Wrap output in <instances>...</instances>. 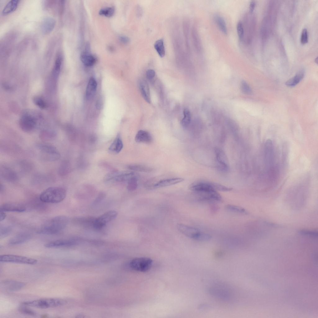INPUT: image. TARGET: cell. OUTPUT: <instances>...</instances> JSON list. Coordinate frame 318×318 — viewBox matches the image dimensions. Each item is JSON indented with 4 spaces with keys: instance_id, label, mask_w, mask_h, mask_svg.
<instances>
[{
    "instance_id": "1",
    "label": "cell",
    "mask_w": 318,
    "mask_h": 318,
    "mask_svg": "<svg viewBox=\"0 0 318 318\" xmlns=\"http://www.w3.org/2000/svg\"><path fill=\"white\" fill-rule=\"evenodd\" d=\"M68 218L65 216H55L45 222L41 227L38 232L46 234H54L60 233L67 225Z\"/></svg>"
},
{
    "instance_id": "2",
    "label": "cell",
    "mask_w": 318,
    "mask_h": 318,
    "mask_svg": "<svg viewBox=\"0 0 318 318\" xmlns=\"http://www.w3.org/2000/svg\"><path fill=\"white\" fill-rule=\"evenodd\" d=\"M66 195V190L63 187H50L42 192L39 199L44 202L57 203L62 202L65 198Z\"/></svg>"
},
{
    "instance_id": "3",
    "label": "cell",
    "mask_w": 318,
    "mask_h": 318,
    "mask_svg": "<svg viewBox=\"0 0 318 318\" xmlns=\"http://www.w3.org/2000/svg\"><path fill=\"white\" fill-rule=\"evenodd\" d=\"M264 162L269 176L275 175L274 148L272 141L270 139L267 140L264 144Z\"/></svg>"
},
{
    "instance_id": "4",
    "label": "cell",
    "mask_w": 318,
    "mask_h": 318,
    "mask_svg": "<svg viewBox=\"0 0 318 318\" xmlns=\"http://www.w3.org/2000/svg\"><path fill=\"white\" fill-rule=\"evenodd\" d=\"M65 301L58 298H41L34 300L24 302L22 305L39 308L46 309L57 307L63 304Z\"/></svg>"
},
{
    "instance_id": "5",
    "label": "cell",
    "mask_w": 318,
    "mask_h": 318,
    "mask_svg": "<svg viewBox=\"0 0 318 318\" xmlns=\"http://www.w3.org/2000/svg\"><path fill=\"white\" fill-rule=\"evenodd\" d=\"M36 147L42 155L44 159L51 161L59 160L61 155L59 152L54 146L49 144L42 143H38Z\"/></svg>"
},
{
    "instance_id": "6",
    "label": "cell",
    "mask_w": 318,
    "mask_h": 318,
    "mask_svg": "<svg viewBox=\"0 0 318 318\" xmlns=\"http://www.w3.org/2000/svg\"><path fill=\"white\" fill-rule=\"evenodd\" d=\"M0 261L4 262H12L30 265L36 264L37 262V261L34 258L12 254H4L1 255Z\"/></svg>"
},
{
    "instance_id": "7",
    "label": "cell",
    "mask_w": 318,
    "mask_h": 318,
    "mask_svg": "<svg viewBox=\"0 0 318 318\" xmlns=\"http://www.w3.org/2000/svg\"><path fill=\"white\" fill-rule=\"evenodd\" d=\"M152 263V260L149 258L138 257L134 258L130 261V266L134 270L145 272L150 268Z\"/></svg>"
},
{
    "instance_id": "8",
    "label": "cell",
    "mask_w": 318,
    "mask_h": 318,
    "mask_svg": "<svg viewBox=\"0 0 318 318\" xmlns=\"http://www.w3.org/2000/svg\"><path fill=\"white\" fill-rule=\"evenodd\" d=\"M117 215V212L114 210H110L105 212L95 218L93 227L96 229H102L107 224L115 219Z\"/></svg>"
},
{
    "instance_id": "9",
    "label": "cell",
    "mask_w": 318,
    "mask_h": 318,
    "mask_svg": "<svg viewBox=\"0 0 318 318\" xmlns=\"http://www.w3.org/2000/svg\"><path fill=\"white\" fill-rule=\"evenodd\" d=\"M133 172L115 171L107 174L104 178L106 181L113 180L118 182L128 181L131 178L138 176Z\"/></svg>"
},
{
    "instance_id": "10",
    "label": "cell",
    "mask_w": 318,
    "mask_h": 318,
    "mask_svg": "<svg viewBox=\"0 0 318 318\" xmlns=\"http://www.w3.org/2000/svg\"><path fill=\"white\" fill-rule=\"evenodd\" d=\"M197 196V200L203 202H220L222 200L221 195L217 191L213 190L205 192H194Z\"/></svg>"
},
{
    "instance_id": "11",
    "label": "cell",
    "mask_w": 318,
    "mask_h": 318,
    "mask_svg": "<svg viewBox=\"0 0 318 318\" xmlns=\"http://www.w3.org/2000/svg\"><path fill=\"white\" fill-rule=\"evenodd\" d=\"M36 120L31 116L25 114L22 116L20 120V125L22 129L26 132L33 130L36 127Z\"/></svg>"
},
{
    "instance_id": "12",
    "label": "cell",
    "mask_w": 318,
    "mask_h": 318,
    "mask_svg": "<svg viewBox=\"0 0 318 318\" xmlns=\"http://www.w3.org/2000/svg\"><path fill=\"white\" fill-rule=\"evenodd\" d=\"M209 291L213 296L222 300H228L231 298V293L228 290L223 286H212L210 288Z\"/></svg>"
},
{
    "instance_id": "13",
    "label": "cell",
    "mask_w": 318,
    "mask_h": 318,
    "mask_svg": "<svg viewBox=\"0 0 318 318\" xmlns=\"http://www.w3.org/2000/svg\"><path fill=\"white\" fill-rule=\"evenodd\" d=\"M0 174L2 179L8 182H14L18 179L16 172L11 167L5 165L0 167Z\"/></svg>"
},
{
    "instance_id": "14",
    "label": "cell",
    "mask_w": 318,
    "mask_h": 318,
    "mask_svg": "<svg viewBox=\"0 0 318 318\" xmlns=\"http://www.w3.org/2000/svg\"><path fill=\"white\" fill-rule=\"evenodd\" d=\"M77 239L74 238L61 239L49 242L44 244L47 248H58L69 246L75 244Z\"/></svg>"
},
{
    "instance_id": "15",
    "label": "cell",
    "mask_w": 318,
    "mask_h": 318,
    "mask_svg": "<svg viewBox=\"0 0 318 318\" xmlns=\"http://www.w3.org/2000/svg\"><path fill=\"white\" fill-rule=\"evenodd\" d=\"M26 210L23 205L16 202H9L2 204L0 207V210L3 211L23 212Z\"/></svg>"
},
{
    "instance_id": "16",
    "label": "cell",
    "mask_w": 318,
    "mask_h": 318,
    "mask_svg": "<svg viewBox=\"0 0 318 318\" xmlns=\"http://www.w3.org/2000/svg\"><path fill=\"white\" fill-rule=\"evenodd\" d=\"M179 231L186 236L195 240L200 231L198 229L182 224L177 225Z\"/></svg>"
},
{
    "instance_id": "17",
    "label": "cell",
    "mask_w": 318,
    "mask_h": 318,
    "mask_svg": "<svg viewBox=\"0 0 318 318\" xmlns=\"http://www.w3.org/2000/svg\"><path fill=\"white\" fill-rule=\"evenodd\" d=\"M190 189L194 192L215 190L211 182L204 181H198L192 184L190 186Z\"/></svg>"
},
{
    "instance_id": "18",
    "label": "cell",
    "mask_w": 318,
    "mask_h": 318,
    "mask_svg": "<svg viewBox=\"0 0 318 318\" xmlns=\"http://www.w3.org/2000/svg\"><path fill=\"white\" fill-rule=\"evenodd\" d=\"M31 237L32 234L29 232H20L11 238L8 244L10 245H15L22 243L29 240Z\"/></svg>"
},
{
    "instance_id": "19",
    "label": "cell",
    "mask_w": 318,
    "mask_h": 318,
    "mask_svg": "<svg viewBox=\"0 0 318 318\" xmlns=\"http://www.w3.org/2000/svg\"><path fill=\"white\" fill-rule=\"evenodd\" d=\"M56 24V21L53 18L48 17L44 18L41 23V30L44 34L51 33L54 29Z\"/></svg>"
},
{
    "instance_id": "20",
    "label": "cell",
    "mask_w": 318,
    "mask_h": 318,
    "mask_svg": "<svg viewBox=\"0 0 318 318\" xmlns=\"http://www.w3.org/2000/svg\"><path fill=\"white\" fill-rule=\"evenodd\" d=\"M138 84L140 91L143 98L146 102L150 103V94L148 83L145 80L141 79L139 81Z\"/></svg>"
},
{
    "instance_id": "21",
    "label": "cell",
    "mask_w": 318,
    "mask_h": 318,
    "mask_svg": "<svg viewBox=\"0 0 318 318\" xmlns=\"http://www.w3.org/2000/svg\"><path fill=\"white\" fill-rule=\"evenodd\" d=\"M184 180L181 178H169L161 180L152 185V188L157 189L174 185Z\"/></svg>"
},
{
    "instance_id": "22",
    "label": "cell",
    "mask_w": 318,
    "mask_h": 318,
    "mask_svg": "<svg viewBox=\"0 0 318 318\" xmlns=\"http://www.w3.org/2000/svg\"><path fill=\"white\" fill-rule=\"evenodd\" d=\"M215 152L216 158L221 168L224 170H227L229 166V163L227 158L224 152L220 149H215Z\"/></svg>"
},
{
    "instance_id": "23",
    "label": "cell",
    "mask_w": 318,
    "mask_h": 318,
    "mask_svg": "<svg viewBox=\"0 0 318 318\" xmlns=\"http://www.w3.org/2000/svg\"><path fill=\"white\" fill-rule=\"evenodd\" d=\"M135 139L138 143H149L152 142L153 139L149 132L145 130H140L136 134Z\"/></svg>"
},
{
    "instance_id": "24",
    "label": "cell",
    "mask_w": 318,
    "mask_h": 318,
    "mask_svg": "<svg viewBox=\"0 0 318 318\" xmlns=\"http://www.w3.org/2000/svg\"><path fill=\"white\" fill-rule=\"evenodd\" d=\"M2 284L10 291H14L20 289L24 287L25 284L23 282L11 280H5Z\"/></svg>"
},
{
    "instance_id": "25",
    "label": "cell",
    "mask_w": 318,
    "mask_h": 318,
    "mask_svg": "<svg viewBox=\"0 0 318 318\" xmlns=\"http://www.w3.org/2000/svg\"><path fill=\"white\" fill-rule=\"evenodd\" d=\"M95 218L92 217H80L76 218L73 220L76 224L81 226L93 227Z\"/></svg>"
},
{
    "instance_id": "26",
    "label": "cell",
    "mask_w": 318,
    "mask_h": 318,
    "mask_svg": "<svg viewBox=\"0 0 318 318\" xmlns=\"http://www.w3.org/2000/svg\"><path fill=\"white\" fill-rule=\"evenodd\" d=\"M97 88V83L93 77L90 78L86 88L85 96L88 99L92 98L94 95Z\"/></svg>"
},
{
    "instance_id": "27",
    "label": "cell",
    "mask_w": 318,
    "mask_h": 318,
    "mask_svg": "<svg viewBox=\"0 0 318 318\" xmlns=\"http://www.w3.org/2000/svg\"><path fill=\"white\" fill-rule=\"evenodd\" d=\"M304 76V70H300L296 75L285 82V85L288 86L292 87L297 84L303 78Z\"/></svg>"
},
{
    "instance_id": "28",
    "label": "cell",
    "mask_w": 318,
    "mask_h": 318,
    "mask_svg": "<svg viewBox=\"0 0 318 318\" xmlns=\"http://www.w3.org/2000/svg\"><path fill=\"white\" fill-rule=\"evenodd\" d=\"M19 1L11 0L9 1L6 5L2 11L3 15H8L15 11L19 3Z\"/></svg>"
},
{
    "instance_id": "29",
    "label": "cell",
    "mask_w": 318,
    "mask_h": 318,
    "mask_svg": "<svg viewBox=\"0 0 318 318\" xmlns=\"http://www.w3.org/2000/svg\"><path fill=\"white\" fill-rule=\"evenodd\" d=\"M123 143L119 135H118L109 148V150L112 152L118 153L123 148Z\"/></svg>"
},
{
    "instance_id": "30",
    "label": "cell",
    "mask_w": 318,
    "mask_h": 318,
    "mask_svg": "<svg viewBox=\"0 0 318 318\" xmlns=\"http://www.w3.org/2000/svg\"><path fill=\"white\" fill-rule=\"evenodd\" d=\"M80 59L84 65L89 66H92L96 62V59L93 56L86 52L81 54Z\"/></svg>"
},
{
    "instance_id": "31",
    "label": "cell",
    "mask_w": 318,
    "mask_h": 318,
    "mask_svg": "<svg viewBox=\"0 0 318 318\" xmlns=\"http://www.w3.org/2000/svg\"><path fill=\"white\" fill-rule=\"evenodd\" d=\"M192 35L194 45L196 50L200 53L202 51V45L199 34L196 28H193L192 31Z\"/></svg>"
},
{
    "instance_id": "32",
    "label": "cell",
    "mask_w": 318,
    "mask_h": 318,
    "mask_svg": "<svg viewBox=\"0 0 318 318\" xmlns=\"http://www.w3.org/2000/svg\"><path fill=\"white\" fill-rule=\"evenodd\" d=\"M71 170V166L69 162L64 161L61 163L58 169V174L60 176H64L68 174Z\"/></svg>"
},
{
    "instance_id": "33",
    "label": "cell",
    "mask_w": 318,
    "mask_h": 318,
    "mask_svg": "<svg viewBox=\"0 0 318 318\" xmlns=\"http://www.w3.org/2000/svg\"><path fill=\"white\" fill-rule=\"evenodd\" d=\"M215 20L220 30L224 34H227V29L225 21L220 16L217 15L215 17Z\"/></svg>"
},
{
    "instance_id": "34",
    "label": "cell",
    "mask_w": 318,
    "mask_h": 318,
    "mask_svg": "<svg viewBox=\"0 0 318 318\" xmlns=\"http://www.w3.org/2000/svg\"><path fill=\"white\" fill-rule=\"evenodd\" d=\"M154 47L160 57H163L165 56V51L162 39L157 40L154 43Z\"/></svg>"
},
{
    "instance_id": "35",
    "label": "cell",
    "mask_w": 318,
    "mask_h": 318,
    "mask_svg": "<svg viewBox=\"0 0 318 318\" xmlns=\"http://www.w3.org/2000/svg\"><path fill=\"white\" fill-rule=\"evenodd\" d=\"M128 168L132 170L141 172H150L152 171L151 168L143 165L133 164L129 165Z\"/></svg>"
},
{
    "instance_id": "36",
    "label": "cell",
    "mask_w": 318,
    "mask_h": 318,
    "mask_svg": "<svg viewBox=\"0 0 318 318\" xmlns=\"http://www.w3.org/2000/svg\"><path fill=\"white\" fill-rule=\"evenodd\" d=\"M62 60L61 55L60 53L58 54L56 58L52 70L53 74L55 75H57L59 73L61 67Z\"/></svg>"
},
{
    "instance_id": "37",
    "label": "cell",
    "mask_w": 318,
    "mask_h": 318,
    "mask_svg": "<svg viewBox=\"0 0 318 318\" xmlns=\"http://www.w3.org/2000/svg\"><path fill=\"white\" fill-rule=\"evenodd\" d=\"M184 117L181 121V125L184 128H186L189 124L191 119V115L189 111L187 108L184 110Z\"/></svg>"
},
{
    "instance_id": "38",
    "label": "cell",
    "mask_w": 318,
    "mask_h": 318,
    "mask_svg": "<svg viewBox=\"0 0 318 318\" xmlns=\"http://www.w3.org/2000/svg\"><path fill=\"white\" fill-rule=\"evenodd\" d=\"M225 208L227 210L232 212L242 214H246L247 213L244 209L236 205L228 204L225 206Z\"/></svg>"
},
{
    "instance_id": "39",
    "label": "cell",
    "mask_w": 318,
    "mask_h": 318,
    "mask_svg": "<svg viewBox=\"0 0 318 318\" xmlns=\"http://www.w3.org/2000/svg\"><path fill=\"white\" fill-rule=\"evenodd\" d=\"M39 137L40 139L43 140H50L55 138L56 134L52 131H44L40 134Z\"/></svg>"
},
{
    "instance_id": "40",
    "label": "cell",
    "mask_w": 318,
    "mask_h": 318,
    "mask_svg": "<svg viewBox=\"0 0 318 318\" xmlns=\"http://www.w3.org/2000/svg\"><path fill=\"white\" fill-rule=\"evenodd\" d=\"M138 176L134 177L127 181V188L130 191L135 190L138 186Z\"/></svg>"
},
{
    "instance_id": "41",
    "label": "cell",
    "mask_w": 318,
    "mask_h": 318,
    "mask_svg": "<svg viewBox=\"0 0 318 318\" xmlns=\"http://www.w3.org/2000/svg\"><path fill=\"white\" fill-rule=\"evenodd\" d=\"M115 12L114 8L113 7H105L101 9L99 11V14L107 17L112 16Z\"/></svg>"
},
{
    "instance_id": "42",
    "label": "cell",
    "mask_w": 318,
    "mask_h": 318,
    "mask_svg": "<svg viewBox=\"0 0 318 318\" xmlns=\"http://www.w3.org/2000/svg\"><path fill=\"white\" fill-rule=\"evenodd\" d=\"M211 183L214 189L216 191L227 192L231 191L233 189L232 188L228 187L217 183L211 182Z\"/></svg>"
},
{
    "instance_id": "43",
    "label": "cell",
    "mask_w": 318,
    "mask_h": 318,
    "mask_svg": "<svg viewBox=\"0 0 318 318\" xmlns=\"http://www.w3.org/2000/svg\"><path fill=\"white\" fill-rule=\"evenodd\" d=\"M240 89L242 92L244 94L250 95L252 93V90L250 87L245 81L243 80L241 81Z\"/></svg>"
},
{
    "instance_id": "44",
    "label": "cell",
    "mask_w": 318,
    "mask_h": 318,
    "mask_svg": "<svg viewBox=\"0 0 318 318\" xmlns=\"http://www.w3.org/2000/svg\"><path fill=\"white\" fill-rule=\"evenodd\" d=\"M12 228L10 226H1L0 229V237L4 238L9 234L12 231Z\"/></svg>"
},
{
    "instance_id": "45",
    "label": "cell",
    "mask_w": 318,
    "mask_h": 318,
    "mask_svg": "<svg viewBox=\"0 0 318 318\" xmlns=\"http://www.w3.org/2000/svg\"><path fill=\"white\" fill-rule=\"evenodd\" d=\"M211 238V236L209 234L200 231L197 236L195 240L200 241H207L210 240Z\"/></svg>"
},
{
    "instance_id": "46",
    "label": "cell",
    "mask_w": 318,
    "mask_h": 318,
    "mask_svg": "<svg viewBox=\"0 0 318 318\" xmlns=\"http://www.w3.org/2000/svg\"><path fill=\"white\" fill-rule=\"evenodd\" d=\"M237 34L239 40H243L244 36V29L243 24L242 21H238L237 25Z\"/></svg>"
},
{
    "instance_id": "47",
    "label": "cell",
    "mask_w": 318,
    "mask_h": 318,
    "mask_svg": "<svg viewBox=\"0 0 318 318\" xmlns=\"http://www.w3.org/2000/svg\"><path fill=\"white\" fill-rule=\"evenodd\" d=\"M18 310L20 313L27 315L34 316L36 315V313L34 311L25 307H20Z\"/></svg>"
},
{
    "instance_id": "48",
    "label": "cell",
    "mask_w": 318,
    "mask_h": 318,
    "mask_svg": "<svg viewBox=\"0 0 318 318\" xmlns=\"http://www.w3.org/2000/svg\"><path fill=\"white\" fill-rule=\"evenodd\" d=\"M301 42L302 44H305L308 42V36L307 30L304 28L302 30L301 37Z\"/></svg>"
},
{
    "instance_id": "49",
    "label": "cell",
    "mask_w": 318,
    "mask_h": 318,
    "mask_svg": "<svg viewBox=\"0 0 318 318\" xmlns=\"http://www.w3.org/2000/svg\"><path fill=\"white\" fill-rule=\"evenodd\" d=\"M34 103L38 107L41 108H44L46 107V104L44 100L40 97H35L34 99Z\"/></svg>"
},
{
    "instance_id": "50",
    "label": "cell",
    "mask_w": 318,
    "mask_h": 318,
    "mask_svg": "<svg viewBox=\"0 0 318 318\" xmlns=\"http://www.w3.org/2000/svg\"><path fill=\"white\" fill-rule=\"evenodd\" d=\"M105 194L103 192L100 193L98 195L94 202V204L96 205L99 203L105 198Z\"/></svg>"
},
{
    "instance_id": "51",
    "label": "cell",
    "mask_w": 318,
    "mask_h": 318,
    "mask_svg": "<svg viewBox=\"0 0 318 318\" xmlns=\"http://www.w3.org/2000/svg\"><path fill=\"white\" fill-rule=\"evenodd\" d=\"M155 73L154 70L152 69H149L147 70L146 73L147 78L149 80L152 79L155 76Z\"/></svg>"
},
{
    "instance_id": "52",
    "label": "cell",
    "mask_w": 318,
    "mask_h": 318,
    "mask_svg": "<svg viewBox=\"0 0 318 318\" xmlns=\"http://www.w3.org/2000/svg\"><path fill=\"white\" fill-rule=\"evenodd\" d=\"M119 39L121 42L124 43H127L130 41L129 39L125 36H121L120 37Z\"/></svg>"
},
{
    "instance_id": "53",
    "label": "cell",
    "mask_w": 318,
    "mask_h": 318,
    "mask_svg": "<svg viewBox=\"0 0 318 318\" xmlns=\"http://www.w3.org/2000/svg\"><path fill=\"white\" fill-rule=\"evenodd\" d=\"M136 13L138 17H140L143 14V9L142 7L138 5L136 7Z\"/></svg>"
},
{
    "instance_id": "54",
    "label": "cell",
    "mask_w": 318,
    "mask_h": 318,
    "mask_svg": "<svg viewBox=\"0 0 318 318\" xmlns=\"http://www.w3.org/2000/svg\"><path fill=\"white\" fill-rule=\"evenodd\" d=\"M256 4L254 1H252L250 3L249 5V11L250 13H252L254 9Z\"/></svg>"
},
{
    "instance_id": "55",
    "label": "cell",
    "mask_w": 318,
    "mask_h": 318,
    "mask_svg": "<svg viewBox=\"0 0 318 318\" xmlns=\"http://www.w3.org/2000/svg\"><path fill=\"white\" fill-rule=\"evenodd\" d=\"M6 217V214L4 211L0 210V221H1L5 219Z\"/></svg>"
},
{
    "instance_id": "56",
    "label": "cell",
    "mask_w": 318,
    "mask_h": 318,
    "mask_svg": "<svg viewBox=\"0 0 318 318\" xmlns=\"http://www.w3.org/2000/svg\"><path fill=\"white\" fill-rule=\"evenodd\" d=\"M4 189V187L3 185L1 184H0V192H3Z\"/></svg>"
}]
</instances>
